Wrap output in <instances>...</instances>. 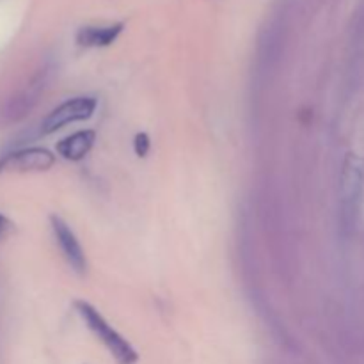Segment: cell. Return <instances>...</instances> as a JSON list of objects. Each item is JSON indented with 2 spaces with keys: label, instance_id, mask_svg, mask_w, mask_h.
<instances>
[{
  "label": "cell",
  "instance_id": "1",
  "mask_svg": "<svg viewBox=\"0 0 364 364\" xmlns=\"http://www.w3.org/2000/svg\"><path fill=\"white\" fill-rule=\"evenodd\" d=\"M364 199V159L347 153L340 173V224L343 235H352L359 224Z\"/></svg>",
  "mask_w": 364,
  "mask_h": 364
},
{
  "label": "cell",
  "instance_id": "2",
  "mask_svg": "<svg viewBox=\"0 0 364 364\" xmlns=\"http://www.w3.org/2000/svg\"><path fill=\"white\" fill-rule=\"evenodd\" d=\"M75 309L85 322L87 329L105 345V348L112 354L117 364H137L139 354L135 352V348L100 315L95 306L85 301H75Z\"/></svg>",
  "mask_w": 364,
  "mask_h": 364
},
{
  "label": "cell",
  "instance_id": "3",
  "mask_svg": "<svg viewBox=\"0 0 364 364\" xmlns=\"http://www.w3.org/2000/svg\"><path fill=\"white\" fill-rule=\"evenodd\" d=\"M96 105H98V102L92 96H77V98L68 100V102L55 107L43 119L41 132L43 134H53V132L60 130L66 124L77 123V121H87L95 114Z\"/></svg>",
  "mask_w": 364,
  "mask_h": 364
},
{
  "label": "cell",
  "instance_id": "4",
  "mask_svg": "<svg viewBox=\"0 0 364 364\" xmlns=\"http://www.w3.org/2000/svg\"><path fill=\"white\" fill-rule=\"evenodd\" d=\"M55 164V156L45 148H23L9 153L0 160V171L14 173H38L48 171Z\"/></svg>",
  "mask_w": 364,
  "mask_h": 364
},
{
  "label": "cell",
  "instance_id": "5",
  "mask_svg": "<svg viewBox=\"0 0 364 364\" xmlns=\"http://www.w3.org/2000/svg\"><path fill=\"white\" fill-rule=\"evenodd\" d=\"M50 224H52L53 237H55L57 245H59L60 252H63L64 259L70 263L71 269L77 274H85L87 270V259H85V252L82 249L80 242L75 237V233L71 231V228L68 226L66 220H63L60 217L52 215L50 217Z\"/></svg>",
  "mask_w": 364,
  "mask_h": 364
},
{
  "label": "cell",
  "instance_id": "6",
  "mask_svg": "<svg viewBox=\"0 0 364 364\" xmlns=\"http://www.w3.org/2000/svg\"><path fill=\"white\" fill-rule=\"evenodd\" d=\"M96 134L92 130H80L71 134L70 137H64L63 141L57 142V153L63 159L71 160V162H78L84 159L91 148L95 146Z\"/></svg>",
  "mask_w": 364,
  "mask_h": 364
},
{
  "label": "cell",
  "instance_id": "7",
  "mask_svg": "<svg viewBox=\"0 0 364 364\" xmlns=\"http://www.w3.org/2000/svg\"><path fill=\"white\" fill-rule=\"evenodd\" d=\"M121 32H123V23L105 25V27H84L78 31L77 43L85 48L109 46L119 38Z\"/></svg>",
  "mask_w": 364,
  "mask_h": 364
},
{
  "label": "cell",
  "instance_id": "8",
  "mask_svg": "<svg viewBox=\"0 0 364 364\" xmlns=\"http://www.w3.org/2000/svg\"><path fill=\"white\" fill-rule=\"evenodd\" d=\"M149 146H151V142H149L148 134H137V135H135L134 148H135V153H137L139 156H146V155H148Z\"/></svg>",
  "mask_w": 364,
  "mask_h": 364
},
{
  "label": "cell",
  "instance_id": "9",
  "mask_svg": "<svg viewBox=\"0 0 364 364\" xmlns=\"http://www.w3.org/2000/svg\"><path fill=\"white\" fill-rule=\"evenodd\" d=\"M9 228H11V223L2 215V213H0V238L9 231Z\"/></svg>",
  "mask_w": 364,
  "mask_h": 364
}]
</instances>
